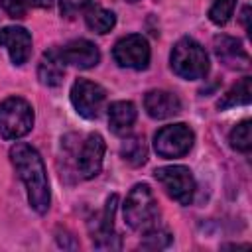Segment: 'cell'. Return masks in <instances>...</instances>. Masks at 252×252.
Wrapping results in <instances>:
<instances>
[{"label": "cell", "instance_id": "obj_1", "mask_svg": "<svg viewBox=\"0 0 252 252\" xmlns=\"http://www.w3.org/2000/svg\"><path fill=\"white\" fill-rule=\"evenodd\" d=\"M10 159L26 185L28 201L32 209L39 215L47 213L49 203H51V193H49V181H47V171L43 165V159L35 148L30 144H16L10 148Z\"/></svg>", "mask_w": 252, "mask_h": 252}, {"label": "cell", "instance_id": "obj_2", "mask_svg": "<svg viewBox=\"0 0 252 252\" xmlns=\"http://www.w3.org/2000/svg\"><path fill=\"white\" fill-rule=\"evenodd\" d=\"M124 220L132 230L138 232H148L158 228L159 207L150 185L138 183L130 189L124 201Z\"/></svg>", "mask_w": 252, "mask_h": 252}, {"label": "cell", "instance_id": "obj_3", "mask_svg": "<svg viewBox=\"0 0 252 252\" xmlns=\"http://www.w3.org/2000/svg\"><path fill=\"white\" fill-rule=\"evenodd\" d=\"M171 69L177 77L185 81H197L203 79L209 73V55L205 47L195 41L193 37H181L169 55Z\"/></svg>", "mask_w": 252, "mask_h": 252}, {"label": "cell", "instance_id": "obj_4", "mask_svg": "<svg viewBox=\"0 0 252 252\" xmlns=\"http://www.w3.org/2000/svg\"><path fill=\"white\" fill-rule=\"evenodd\" d=\"M33 128V108L20 96H8L0 104V136L4 140L24 138Z\"/></svg>", "mask_w": 252, "mask_h": 252}, {"label": "cell", "instance_id": "obj_5", "mask_svg": "<svg viewBox=\"0 0 252 252\" xmlns=\"http://www.w3.org/2000/svg\"><path fill=\"white\" fill-rule=\"evenodd\" d=\"M193 142H195L193 130L187 124L177 122V124H167L156 132L154 150L159 158L173 159L189 154V150L193 148Z\"/></svg>", "mask_w": 252, "mask_h": 252}, {"label": "cell", "instance_id": "obj_6", "mask_svg": "<svg viewBox=\"0 0 252 252\" xmlns=\"http://www.w3.org/2000/svg\"><path fill=\"white\" fill-rule=\"evenodd\" d=\"M154 177L161 183L165 193L179 205H189L195 195V177L185 165H165L154 171Z\"/></svg>", "mask_w": 252, "mask_h": 252}, {"label": "cell", "instance_id": "obj_7", "mask_svg": "<svg viewBox=\"0 0 252 252\" xmlns=\"http://www.w3.org/2000/svg\"><path fill=\"white\" fill-rule=\"evenodd\" d=\"M112 57L114 61L120 65V67H126V69H136V71H142L150 65V57H152V51H150V45L146 41L144 35L140 33H130V35H124L120 37L114 47H112Z\"/></svg>", "mask_w": 252, "mask_h": 252}, {"label": "cell", "instance_id": "obj_8", "mask_svg": "<svg viewBox=\"0 0 252 252\" xmlns=\"http://www.w3.org/2000/svg\"><path fill=\"white\" fill-rule=\"evenodd\" d=\"M71 102L83 118L93 120L98 118L100 110L104 108L106 91L89 79H77L71 87Z\"/></svg>", "mask_w": 252, "mask_h": 252}, {"label": "cell", "instance_id": "obj_9", "mask_svg": "<svg viewBox=\"0 0 252 252\" xmlns=\"http://www.w3.org/2000/svg\"><path fill=\"white\" fill-rule=\"evenodd\" d=\"M118 197L110 195L100 213V219L93 230V246L98 250H118L122 246L120 236L114 232V213H116Z\"/></svg>", "mask_w": 252, "mask_h": 252}, {"label": "cell", "instance_id": "obj_10", "mask_svg": "<svg viewBox=\"0 0 252 252\" xmlns=\"http://www.w3.org/2000/svg\"><path fill=\"white\" fill-rule=\"evenodd\" d=\"M104 138L100 134H89L87 140L81 146V152L77 156V167L85 179H93L102 169V158H104Z\"/></svg>", "mask_w": 252, "mask_h": 252}, {"label": "cell", "instance_id": "obj_11", "mask_svg": "<svg viewBox=\"0 0 252 252\" xmlns=\"http://www.w3.org/2000/svg\"><path fill=\"white\" fill-rule=\"evenodd\" d=\"M63 65H73L79 69H91L100 61L98 47L89 39H73L63 47H57Z\"/></svg>", "mask_w": 252, "mask_h": 252}, {"label": "cell", "instance_id": "obj_12", "mask_svg": "<svg viewBox=\"0 0 252 252\" xmlns=\"http://www.w3.org/2000/svg\"><path fill=\"white\" fill-rule=\"evenodd\" d=\"M0 45L8 49L14 65H24L32 55V35L22 26H8L0 30Z\"/></svg>", "mask_w": 252, "mask_h": 252}, {"label": "cell", "instance_id": "obj_13", "mask_svg": "<svg viewBox=\"0 0 252 252\" xmlns=\"http://www.w3.org/2000/svg\"><path fill=\"white\" fill-rule=\"evenodd\" d=\"M213 47H215V53H217L219 61L222 65H226L228 69H246L250 65V57H248L246 49L242 47V43L236 37L215 35Z\"/></svg>", "mask_w": 252, "mask_h": 252}, {"label": "cell", "instance_id": "obj_14", "mask_svg": "<svg viewBox=\"0 0 252 252\" xmlns=\"http://www.w3.org/2000/svg\"><path fill=\"white\" fill-rule=\"evenodd\" d=\"M144 108L148 112L150 118L156 120H163L169 116H175L181 112V100L177 98V94L169 93V91H150L144 96Z\"/></svg>", "mask_w": 252, "mask_h": 252}, {"label": "cell", "instance_id": "obj_15", "mask_svg": "<svg viewBox=\"0 0 252 252\" xmlns=\"http://www.w3.org/2000/svg\"><path fill=\"white\" fill-rule=\"evenodd\" d=\"M136 116H138V110H136V106L130 100H116V102H112L110 108H108L110 130L116 136H126L132 130V126H134Z\"/></svg>", "mask_w": 252, "mask_h": 252}, {"label": "cell", "instance_id": "obj_16", "mask_svg": "<svg viewBox=\"0 0 252 252\" xmlns=\"http://www.w3.org/2000/svg\"><path fill=\"white\" fill-rule=\"evenodd\" d=\"M63 61L59 57V51L57 47H51L47 49L41 59H39V65H37V79L41 85L45 87H57L63 83Z\"/></svg>", "mask_w": 252, "mask_h": 252}, {"label": "cell", "instance_id": "obj_17", "mask_svg": "<svg viewBox=\"0 0 252 252\" xmlns=\"http://www.w3.org/2000/svg\"><path fill=\"white\" fill-rule=\"evenodd\" d=\"M85 22H87V28L94 33H108L114 24H116V16L114 12L102 8V6H96V4H89V8L85 10Z\"/></svg>", "mask_w": 252, "mask_h": 252}, {"label": "cell", "instance_id": "obj_18", "mask_svg": "<svg viewBox=\"0 0 252 252\" xmlns=\"http://www.w3.org/2000/svg\"><path fill=\"white\" fill-rule=\"evenodd\" d=\"M120 156L126 163H130L132 167H140L146 163L148 159V146L144 136H130L124 138L122 146H120Z\"/></svg>", "mask_w": 252, "mask_h": 252}, {"label": "cell", "instance_id": "obj_19", "mask_svg": "<svg viewBox=\"0 0 252 252\" xmlns=\"http://www.w3.org/2000/svg\"><path fill=\"white\" fill-rule=\"evenodd\" d=\"M252 93H250V77H242L230 91H226L222 94V98L217 102L219 110L230 108V106H238V104H250Z\"/></svg>", "mask_w": 252, "mask_h": 252}, {"label": "cell", "instance_id": "obj_20", "mask_svg": "<svg viewBox=\"0 0 252 252\" xmlns=\"http://www.w3.org/2000/svg\"><path fill=\"white\" fill-rule=\"evenodd\" d=\"M228 142L236 152H250V148H252V122L242 120L240 124H236L228 134Z\"/></svg>", "mask_w": 252, "mask_h": 252}, {"label": "cell", "instance_id": "obj_21", "mask_svg": "<svg viewBox=\"0 0 252 252\" xmlns=\"http://www.w3.org/2000/svg\"><path fill=\"white\" fill-rule=\"evenodd\" d=\"M236 0H213V6L209 8V20L217 26H224L232 12H234Z\"/></svg>", "mask_w": 252, "mask_h": 252}, {"label": "cell", "instance_id": "obj_22", "mask_svg": "<svg viewBox=\"0 0 252 252\" xmlns=\"http://www.w3.org/2000/svg\"><path fill=\"white\" fill-rule=\"evenodd\" d=\"M146 238L144 242H140V248H146V250H159V248H165L169 242H171V234L169 232H163V230H148L144 232Z\"/></svg>", "mask_w": 252, "mask_h": 252}, {"label": "cell", "instance_id": "obj_23", "mask_svg": "<svg viewBox=\"0 0 252 252\" xmlns=\"http://www.w3.org/2000/svg\"><path fill=\"white\" fill-rule=\"evenodd\" d=\"M0 6H2V10L8 14V18H12V20H22V18H26V14H28L32 2H30V0H0Z\"/></svg>", "mask_w": 252, "mask_h": 252}, {"label": "cell", "instance_id": "obj_24", "mask_svg": "<svg viewBox=\"0 0 252 252\" xmlns=\"http://www.w3.org/2000/svg\"><path fill=\"white\" fill-rule=\"evenodd\" d=\"M91 0H59V10L61 16L67 20H73L79 12H85L89 8Z\"/></svg>", "mask_w": 252, "mask_h": 252}, {"label": "cell", "instance_id": "obj_25", "mask_svg": "<svg viewBox=\"0 0 252 252\" xmlns=\"http://www.w3.org/2000/svg\"><path fill=\"white\" fill-rule=\"evenodd\" d=\"M240 20H242V24H244V30L250 33V6H244L242 8V14H240Z\"/></svg>", "mask_w": 252, "mask_h": 252}, {"label": "cell", "instance_id": "obj_26", "mask_svg": "<svg viewBox=\"0 0 252 252\" xmlns=\"http://www.w3.org/2000/svg\"><path fill=\"white\" fill-rule=\"evenodd\" d=\"M30 2L35 8H51L53 6V0H30Z\"/></svg>", "mask_w": 252, "mask_h": 252}, {"label": "cell", "instance_id": "obj_27", "mask_svg": "<svg viewBox=\"0 0 252 252\" xmlns=\"http://www.w3.org/2000/svg\"><path fill=\"white\" fill-rule=\"evenodd\" d=\"M128 2H136V0H128Z\"/></svg>", "mask_w": 252, "mask_h": 252}]
</instances>
